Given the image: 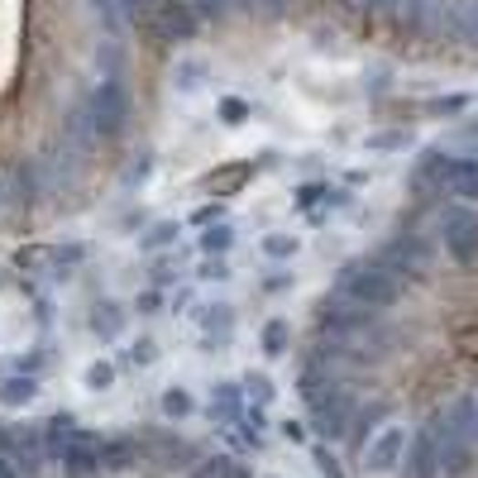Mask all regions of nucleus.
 Masks as SVG:
<instances>
[{
    "label": "nucleus",
    "instance_id": "nucleus-1",
    "mask_svg": "<svg viewBox=\"0 0 478 478\" xmlns=\"http://www.w3.org/2000/svg\"><path fill=\"white\" fill-rule=\"evenodd\" d=\"M335 292L359 302V306H373V311H388L392 302L402 297V282H392L378 263H373L368 254L364 259H349L340 273H335Z\"/></svg>",
    "mask_w": 478,
    "mask_h": 478
},
{
    "label": "nucleus",
    "instance_id": "nucleus-2",
    "mask_svg": "<svg viewBox=\"0 0 478 478\" xmlns=\"http://www.w3.org/2000/svg\"><path fill=\"white\" fill-rule=\"evenodd\" d=\"M311 316H316V335H335V340H373V330L383 325V311L359 306L340 292L321 297Z\"/></svg>",
    "mask_w": 478,
    "mask_h": 478
},
{
    "label": "nucleus",
    "instance_id": "nucleus-3",
    "mask_svg": "<svg viewBox=\"0 0 478 478\" xmlns=\"http://www.w3.org/2000/svg\"><path fill=\"white\" fill-rule=\"evenodd\" d=\"M435 244L460 268H478V211L469 201H450L435 211Z\"/></svg>",
    "mask_w": 478,
    "mask_h": 478
},
{
    "label": "nucleus",
    "instance_id": "nucleus-4",
    "mask_svg": "<svg viewBox=\"0 0 478 478\" xmlns=\"http://www.w3.org/2000/svg\"><path fill=\"white\" fill-rule=\"evenodd\" d=\"M101 441H106V435H96V430L81 426L62 445H48L53 450V469L62 478H106V464H101Z\"/></svg>",
    "mask_w": 478,
    "mask_h": 478
},
{
    "label": "nucleus",
    "instance_id": "nucleus-5",
    "mask_svg": "<svg viewBox=\"0 0 478 478\" xmlns=\"http://www.w3.org/2000/svg\"><path fill=\"white\" fill-rule=\"evenodd\" d=\"M407 445H411V430L407 426H398V421H388V426H378L368 435V445H364V473H373V478H388V473H398L402 469V460H407Z\"/></svg>",
    "mask_w": 478,
    "mask_h": 478
},
{
    "label": "nucleus",
    "instance_id": "nucleus-6",
    "mask_svg": "<svg viewBox=\"0 0 478 478\" xmlns=\"http://www.w3.org/2000/svg\"><path fill=\"white\" fill-rule=\"evenodd\" d=\"M10 460L19 464V473H25V478H38V473L53 464L48 430H44V426H25V421H19V426H15V454H10Z\"/></svg>",
    "mask_w": 478,
    "mask_h": 478
},
{
    "label": "nucleus",
    "instance_id": "nucleus-7",
    "mask_svg": "<svg viewBox=\"0 0 478 478\" xmlns=\"http://www.w3.org/2000/svg\"><path fill=\"white\" fill-rule=\"evenodd\" d=\"M398 478H441V441H435L430 426H421L417 435H411Z\"/></svg>",
    "mask_w": 478,
    "mask_h": 478
},
{
    "label": "nucleus",
    "instance_id": "nucleus-8",
    "mask_svg": "<svg viewBox=\"0 0 478 478\" xmlns=\"http://www.w3.org/2000/svg\"><path fill=\"white\" fill-rule=\"evenodd\" d=\"M197 330H201V349H225L235 335V306L230 302H206L197 311Z\"/></svg>",
    "mask_w": 478,
    "mask_h": 478
},
{
    "label": "nucleus",
    "instance_id": "nucleus-9",
    "mask_svg": "<svg viewBox=\"0 0 478 478\" xmlns=\"http://www.w3.org/2000/svg\"><path fill=\"white\" fill-rule=\"evenodd\" d=\"M91 130L106 134V139H115L124 130V91L115 87V81L96 87V96H91Z\"/></svg>",
    "mask_w": 478,
    "mask_h": 478
},
{
    "label": "nucleus",
    "instance_id": "nucleus-10",
    "mask_svg": "<svg viewBox=\"0 0 478 478\" xmlns=\"http://www.w3.org/2000/svg\"><path fill=\"white\" fill-rule=\"evenodd\" d=\"M388 417H392V402H388V398L355 402V417H349V435H345V445H349V450H364V445H368V435L378 430V426H388Z\"/></svg>",
    "mask_w": 478,
    "mask_h": 478
},
{
    "label": "nucleus",
    "instance_id": "nucleus-11",
    "mask_svg": "<svg viewBox=\"0 0 478 478\" xmlns=\"http://www.w3.org/2000/svg\"><path fill=\"white\" fill-rule=\"evenodd\" d=\"M206 417H211L220 430H230V426L244 417V388H239V383H230V378H220V383L211 388V402H206Z\"/></svg>",
    "mask_w": 478,
    "mask_h": 478
},
{
    "label": "nucleus",
    "instance_id": "nucleus-12",
    "mask_svg": "<svg viewBox=\"0 0 478 478\" xmlns=\"http://www.w3.org/2000/svg\"><path fill=\"white\" fill-rule=\"evenodd\" d=\"M388 249H392V254H398L402 263L417 268L421 278H426V268L435 263V239H430V235H421V230H398V235L388 239Z\"/></svg>",
    "mask_w": 478,
    "mask_h": 478
},
{
    "label": "nucleus",
    "instance_id": "nucleus-13",
    "mask_svg": "<svg viewBox=\"0 0 478 478\" xmlns=\"http://www.w3.org/2000/svg\"><path fill=\"white\" fill-rule=\"evenodd\" d=\"M441 411H445V421H450V430L460 435V441L478 445V392H454Z\"/></svg>",
    "mask_w": 478,
    "mask_h": 478
},
{
    "label": "nucleus",
    "instance_id": "nucleus-14",
    "mask_svg": "<svg viewBox=\"0 0 478 478\" xmlns=\"http://www.w3.org/2000/svg\"><path fill=\"white\" fill-rule=\"evenodd\" d=\"M38 392H44V383H38L34 373H0V407H5V411L34 407Z\"/></svg>",
    "mask_w": 478,
    "mask_h": 478
},
{
    "label": "nucleus",
    "instance_id": "nucleus-15",
    "mask_svg": "<svg viewBox=\"0 0 478 478\" xmlns=\"http://www.w3.org/2000/svg\"><path fill=\"white\" fill-rule=\"evenodd\" d=\"M158 417L163 421H192L197 417V398H192V388H182V383H173V388H163L158 392Z\"/></svg>",
    "mask_w": 478,
    "mask_h": 478
},
{
    "label": "nucleus",
    "instance_id": "nucleus-16",
    "mask_svg": "<svg viewBox=\"0 0 478 478\" xmlns=\"http://www.w3.org/2000/svg\"><path fill=\"white\" fill-rule=\"evenodd\" d=\"M91 259V249L87 244H81V239H62V244H53L48 249V278H68L72 273V268H81V263H87Z\"/></svg>",
    "mask_w": 478,
    "mask_h": 478
},
{
    "label": "nucleus",
    "instance_id": "nucleus-17",
    "mask_svg": "<svg viewBox=\"0 0 478 478\" xmlns=\"http://www.w3.org/2000/svg\"><path fill=\"white\" fill-rule=\"evenodd\" d=\"M87 325H91L96 340H120L124 335V306L120 302H96L91 316H87Z\"/></svg>",
    "mask_w": 478,
    "mask_h": 478
},
{
    "label": "nucleus",
    "instance_id": "nucleus-18",
    "mask_svg": "<svg viewBox=\"0 0 478 478\" xmlns=\"http://www.w3.org/2000/svg\"><path fill=\"white\" fill-rule=\"evenodd\" d=\"M259 349H263V359H282L287 349H292V325H287V316L263 321V330H259Z\"/></svg>",
    "mask_w": 478,
    "mask_h": 478
},
{
    "label": "nucleus",
    "instance_id": "nucleus-19",
    "mask_svg": "<svg viewBox=\"0 0 478 478\" xmlns=\"http://www.w3.org/2000/svg\"><path fill=\"white\" fill-rule=\"evenodd\" d=\"M182 239V225L177 220H154L149 230L139 235V254H163V249H177Z\"/></svg>",
    "mask_w": 478,
    "mask_h": 478
},
{
    "label": "nucleus",
    "instance_id": "nucleus-20",
    "mask_svg": "<svg viewBox=\"0 0 478 478\" xmlns=\"http://www.w3.org/2000/svg\"><path fill=\"white\" fill-rule=\"evenodd\" d=\"M316 206H349V192H340L330 182H306L297 192V211H316Z\"/></svg>",
    "mask_w": 478,
    "mask_h": 478
},
{
    "label": "nucleus",
    "instance_id": "nucleus-21",
    "mask_svg": "<svg viewBox=\"0 0 478 478\" xmlns=\"http://www.w3.org/2000/svg\"><path fill=\"white\" fill-rule=\"evenodd\" d=\"M115 364H120V368H134V373H143V368H154V364H158V345H154L149 335H139V340H130V345H120Z\"/></svg>",
    "mask_w": 478,
    "mask_h": 478
},
{
    "label": "nucleus",
    "instance_id": "nucleus-22",
    "mask_svg": "<svg viewBox=\"0 0 478 478\" xmlns=\"http://www.w3.org/2000/svg\"><path fill=\"white\" fill-rule=\"evenodd\" d=\"M197 249H201V259H225L235 249V230L225 220H216V225H206V230L197 235Z\"/></svg>",
    "mask_w": 478,
    "mask_h": 478
},
{
    "label": "nucleus",
    "instance_id": "nucleus-23",
    "mask_svg": "<svg viewBox=\"0 0 478 478\" xmlns=\"http://www.w3.org/2000/svg\"><path fill=\"white\" fill-rule=\"evenodd\" d=\"M259 249H263L268 263H292V259L302 254V239L287 235V230H268V235L259 239Z\"/></svg>",
    "mask_w": 478,
    "mask_h": 478
},
{
    "label": "nucleus",
    "instance_id": "nucleus-24",
    "mask_svg": "<svg viewBox=\"0 0 478 478\" xmlns=\"http://www.w3.org/2000/svg\"><path fill=\"white\" fill-rule=\"evenodd\" d=\"M239 454H201V460L186 469V478H235Z\"/></svg>",
    "mask_w": 478,
    "mask_h": 478
},
{
    "label": "nucleus",
    "instance_id": "nucleus-25",
    "mask_svg": "<svg viewBox=\"0 0 478 478\" xmlns=\"http://www.w3.org/2000/svg\"><path fill=\"white\" fill-rule=\"evenodd\" d=\"M115 373H120L115 359H91L87 368H81V388H87V392H111L115 388Z\"/></svg>",
    "mask_w": 478,
    "mask_h": 478
},
{
    "label": "nucleus",
    "instance_id": "nucleus-26",
    "mask_svg": "<svg viewBox=\"0 0 478 478\" xmlns=\"http://www.w3.org/2000/svg\"><path fill=\"white\" fill-rule=\"evenodd\" d=\"M239 388H244V402H259V407H273V378L268 373H244L239 378Z\"/></svg>",
    "mask_w": 478,
    "mask_h": 478
},
{
    "label": "nucleus",
    "instance_id": "nucleus-27",
    "mask_svg": "<svg viewBox=\"0 0 478 478\" xmlns=\"http://www.w3.org/2000/svg\"><path fill=\"white\" fill-rule=\"evenodd\" d=\"M311 464H316V473H321V478H349V473H345V464H340V454H335V445H325V441L311 445Z\"/></svg>",
    "mask_w": 478,
    "mask_h": 478
},
{
    "label": "nucleus",
    "instance_id": "nucleus-28",
    "mask_svg": "<svg viewBox=\"0 0 478 478\" xmlns=\"http://www.w3.org/2000/svg\"><path fill=\"white\" fill-rule=\"evenodd\" d=\"M163 306H168V292H163V287H143V292L134 297V311H139V316H158Z\"/></svg>",
    "mask_w": 478,
    "mask_h": 478
},
{
    "label": "nucleus",
    "instance_id": "nucleus-29",
    "mask_svg": "<svg viewBox=\"0 0 478 478\" xmlns=\"http://www.w3.org/2000/svg\"><path fill=\"white\" fill-rule=\"evenodd\" d=\"M44 364H48V355H44V349H34V355H15V359L5 364V373H34V378H38V373H44Z\"/></svg>",
    "mask_w": 478,
    "mask_h": 478
},
{
    "label": "nucleus",
    "instance_id": "nucleus-30",
    "mask_svg": "<svg viewBox=\"0 0 478 478\" xmlns=\"http://www.w3.org/2000/svg\"><path fill=\"white\" fill-rule=\"evenodd\" d=\"M230 278V268H225V259H201L197 268V282H225Z\"/></svg>",
    "mask_w": 478,
    "mask_h": 478
},
{
    "label": "nucleus",
    "instance_id": "nucleus-31",
    "mask_svg": "<svg viewBox=\"0 0 478 478\" xmlns=\"http://www.w3.org/2000/svg\"><path fill=\"white\" fill-rule=\"evenodd\" d=\"M149 278H154V287H163V292H168V287L177 282V259H158Z\"/></svg>",
    "mask_w": 478,
    "mask_h": 478
},
{
    "label": "nucleus",
    "instance_id": "nucleus-32",
    "mask_svg": "<svg viewBox=\"0 0 478 478\" xmlns=\"http://www.w3.org/2000/svg\"><path fill=\"white\" fill-rule=\"evenodd\" d=\"M149 168H154V158H149V154H143L139 163H130V168H124V186H139L143 177H149Z\"/></svg>",
    "mask_w": 478,
    "mask_h": 478
},
{
    "label": "nucleus",
    "instance_id": "nucleus-33",
    "mask_svg": "<svg viewBox=\"0 0 478 478\" xmlns=\"http://www.w3.org/2000/svg\"><path fill=\"white\" fill-rule=\"evenodd\" d=\"M287 287H292V268H278L263 278V292H287Z\"/></svg>",
    "mask_w": 478,
    "mask_h": 478
},
{
    "label": "nucleus",
    "instance_id": "nucleus-34",
    "mask_svg": "<svg viewBox=\"0 0 478 478\" xmlns=\"http://www.w3.org/2000/svg\"><path fill=\"white\" fill-rule=\"evenodd\" d=\"M216 220H225V206H201V211H192L197 230H206V225H216Z\"/></svg>",
    "mask_w": 478,
    "mask_h": 478
},
{
    "label": "nucleus",
    "instance_id": "nucleus-35",
    "mask_svg": "<svg viewBox=\"0 0 478 478\" xmlns=\"http://www.w3.org/2000/svg\"><path fill=\"white\" fill-rule=\"evenodd\" d=\"M282 435H287L292 445H306V441H311V426H306V421H282Z\"/></svg>",
    "mask_w": 478,
    "mask_h": 478
},
{
    "label": "nucleus",
    "instance_id": "nucleus-36",
    "mask_svg": "<svg viewBox=\"0 0 478 478\" xmlns=\"http://www.w3.org/2000/svg\"><path fill=\"white\" fill-rule=\"evenodd\" d=\"M220 115H225V124H239V120H244L249 111L239 106V101H220Z\"/></svg>",
    "mask_w": 478,
    "mask_h": 478
},
{
    "label": "nucleus",
    "instance_id": "nucleus-37",
    "mask_svg": "<svg viewBox=\"0 0 478 478\" xmlns=\"http://www.w3.org/2000/svg\"><path fill=\"white\" fill-rule=\"evenodd\" d=\"M273 478H278V473H273Z\"/></svg>",
    "mask_w": 478,
    "mask_h": 478
}]
</instances>
